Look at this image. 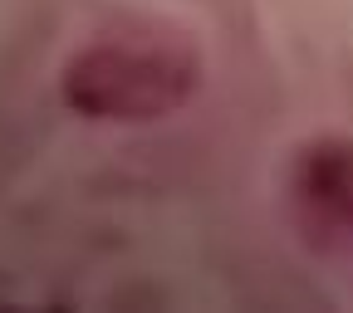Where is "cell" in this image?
<instances>
[{
	"label": "cell",
	"mask_w": 353,
	"mask_h": 313,
	"mask_svg": "<svg viewBox=\"0 0 353 313\" xmlns=\"http://www.w3.org/2000/svg\"><path fill=\"white\" fill-rule=\"evenodd\" d=\"M201 83L196 50L176 34L94 39L64 64V103L83 118L143 122L176 113Z\"/></svg>",
	"instance_id": "obj_1"
},
{
	"label": "cell",
	"mask_w": 353,
	"mask_h": 313,
	"mask_svg": "<svg viewBox=\"0 0 353 313\" xmlns=\"http://www.w3.org/2000/svg\"><path fill=\"white\" fill-rule=\"evenodd\" d=\"M290 201L319 250L353 259V142L324 138L299 147L290 166Z\"/></svg>",
	"instance_id": "obj_2"
}]
</instances>
